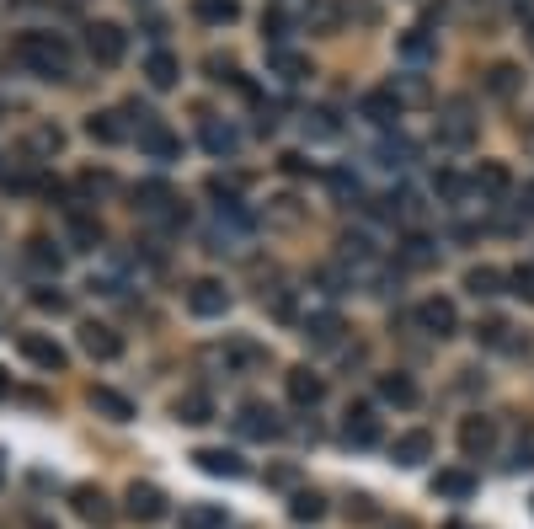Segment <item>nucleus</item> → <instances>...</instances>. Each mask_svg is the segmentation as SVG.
Instances as JSON below:
<instances>
[{"mask_svg":"<svg viewBox=\"0 0 534 529\" xmlns=\"http://www.w3.org/2000/svg\"><path fill=\"white\" fill-rule=\"evenodd\" d=\"M17 59L43 81H65L70 75V43L59 33H22L17 38Z\"/></svg>","mask_w":534,"mask_h":529,"instance_id":"obj_1","label":"nucleus"},{"mask_svg":"<svg viewBox=\"0 0 534 529\" xmlns=\"http://www.w3.org/2000/svg\"><path fill=\"white\" fill-rule=\"evenodd\" d=\"M235 433L251 444H267V439L284 433V423H278V412L267 407V401H241V407H235Z\"/></svg>","mask_w":534,"mask_h":529,"instance_id":"obj_2","label":"nucleus"},{"mask_svg":"<svg viewBox=\"0 0 534 529\" xmlns=\"http://www.w3.org/2000/svg\"><path fill=\"white\" fill-rule=\"evenodd\" d=\"M86 54L97 59V65H123V54H129V33H123L118 22H97V27H86Z\"/></svg>","mask_w":534,"mask_h":529,"instance_id":"obj_3","label":"nucleus"},{"mask_svg":"<svg viewBox=\"0 0 534 529\" xmlns=\"http://www.w3.org/2000/svg\"><path fill=\"white\" fill-rule=\"evenodd\" d=\"M134 204L150 214V220H161V225H177V220H187V214L177 209V193L166 188V182H139L134 188Z\"/></svg>","mask_w":534,"mask_h":529,"instance_id":"obj_4","label":"nucleus"},{"mask_svg":"<svg viewBox=\"0 0 534 529\" xmlns=\"http://www.w3.org/2000/svg\"><path fill=\"white\" fill-rule=\"evenodd\" d=\"M470 139H476V118H470V102H449L444 113H438V145L465 150Z\"/></svg>","mask_w":534,"mask_h":529,"instance_id":"obj_5","label":"nucleus"},{"mask_svg":"<svg viewBox=\"0 0 534 529\" xmlns=\"http://www.w3.org/2000/svg\"><path fill=\"white\" fill-rule=\"evenodd\" d=\"M187 310H193L198 321H214L230 310V289L219 284V278H198V284H187Z\"/></svg>","mask_w":534,"mask_h":529,"instance_id":"obj_6","label":"nucleus"},{"mask_svg":"<svg viewBox=\"0 0 534 529\" xmlns=\"http://www.w3.org/2000/svg\"><path fill=\"white\" fill-rule=\"evenodd\" d=\"M417 326L428 337H454L460 332V310H454V300H444V294H428V300L417 305Z\"/></svg>","mask_w":534,"mask_h":529,"instance_id":"obj_7","label":"nucleus"},{"mask_svg":"<svg viewBox=\"0 0 534 529\" xmlns=\"http://www.w3.org/2000/svg\"><path fill=\"white\" fill-rule=\"evenodd\" d=\"M17 348H22V359H27V364L49 369V375H59V369L70 364V353L59 348L54 337H38V332H22V337H17Z\"/></svg>","mask_w":534,"mask_h":529,"instance_id":"obj_8","label":"nucleus"},{"mask_svg":"<svg viewBox=\"0 0 534 529\" xmlns=\"http://www.w3.org/2000/svg\"><path fill=\"white\" fill-rule=\"evenodd\" d=\"M123 503H129V519L155 524V519L166 513V492H161V487H150V481H134V487L123 492Z\"/></svg>","mask_w":534,"mask_h":529,"instance_id":"obj_9","label":"nucleus"},{"mask_svg":"<svg viewBox=\"0 0 534 529\" xmlns=\"http://www.w3.org/2000/svg\"><path fill=\"white\" fill-rule=\"evenodd\" d=\"M342 332H348V326H342L337 310H316V316H305V321H300V337L310 342V348H337Z\"/></svg>","mask_w":534,"mask_h":529,"instance_id":"obj_10","label":"nucleus"},{"mask_svg":"<svg viewBox=\"0 0 534 529\" xmlns=\"http://www.w3.org/2000/svg\"><path fill=\"white\" fill-rule=\"evenodd\" d=\"M492 444H497V423H492V417H465V423H460L465 460H486V455H492Z\"/></svg>","mask_w":534,"mask_h":529,"instance_id":"obj_11","label":"nucleus"},{"mask_svg":"<svg viewBox=\"0 0 534 529\" xmlns=\"http://www.w3.org/2000/svg\"><path fill=\"white\" fill-rule=\"evenodd\" d=\"M70 503H75V519H86V524H97V529H107V524L118 519L102 487H75V492H70Z\"/></svg>","mask_w":534,"mask_h":529,"instance_id":"obj_12","label":"nucleus"},{"mask_svg":"<svg viewBox=\"0 0 534 529\" xmlns=\"http://www.w3.org/2000/svg\"><path fill=\"white\" fill-rule=\"evenodd\" d=\"M284 385H289V401H294V407H321V396H326V380L316 375V369H289V375H284Z\"/></svg>","mask_w":534,"mask_h":529,"instance_id":"obj_13","label":"nucleus"},{"mask_svg":"<svg viewBox=\"0 0 534 529\" xmlns=\"http://www.w3.org/2000/svg\"><path fill=\"white\" fill-rule=\"evenodd\" d=\"M358 113H364L374 129H390V123L401 118V97H396V86L390 91H364V97H358Z\"/></svg>","mask_w":534,"mask_h":529,"instance_id":"obj_14","label":"nucleus"},{"mask_svg":"<svg viewBox=\"0 0 534 529\" xmlns=\"http://www.w3.org/2000/svg\"><path fill=\"white\" fill-rule=\"evenodd\" d=\"M86 401H91V412H97V417H107V423H129V417H134V401L123 391H113V385H91Z\"/></svg>","mask_w":534,"mask_h":529,"instance_id":"obj_15","label":"nucleus"},{"mask_svg":"<svg viewBox=\"0 0 534 529\" xmlns=\"http://www.w3.org/2000/svg\"><path fill=\"white\" fill-rule=\"evenodd\" d=\"M81 348L91 353V359L113 364L118 353H123V337L113 332V326H102V321H86V326H81Z\"/></svg>","mask_w":534,"mask_h":529,"instance_id":"obj_16","label":"nucleus"},{"mask_svg":"<svg viewBox=\"0 0 534 529\" xmlns=\"http://www.w3.org/2000/svg\"><path fill=\"white\" fill-rule=\"evenodd\" d=\"M342 439H348L353 449H369V444H380V417H374V407H348V423H342Z\"/></svg>","mask_w":534,"mask_h":529,"instance_id":"obj_17","label":"nucleus"},{"mask_svg":"<svg viewBox=\"0 0 534 529\" xmlns=\"http://www.w3.org/2000/svg\"><path fill=\"white\" fill-rule=\"evenodd\" d=\"M198 471L203 476H225V481H241L246 476V460L235 455V449H198Z\"/></svg>","mask_w":534,"mask_h":529,"instance_id":"obj_18","label":"nucleus"},{"mask_svg":"<svg viewBox=\"0 0 534 529\" xmlns=\"http://www.w3.org/2000/svg\"><path fill=\"white\" fill-rule=\"evenodd\" d=\"M198 139H203V150H209V155H235V150H241V134H235V123H225V118H203Z\"/></svg>","mask_w":534,"mask_h":529,"instance_id":"obj_19","label":"nucleus"},{"mask_svg":"<svg viewBox=\"0 0 534 529\" xmlns=\"http://www.w3.org/2000/svg\"><path fill=\"white\" fill-rule=\"evenodd\" d=\"M380 401H385V407L412 412L417 401H422V391H417V380H412V375H401V369H396V375H380Z\"/></svg>","mask_w":534,"mask_h":529,"instance_id":"obj_20","label":"nucleus"},{"mask_svg":"<svg viewBox=\"0 0 534 529\" xmlns=\"http://www.w3.org/2000/svg\"><path fill=\"white\" fill-rule=\"evenodd\" d=\"M267 70H273L278 75V81H305V75H310V59L305 54H294V49H284V43H273V49H267Z\"/></svg>","mask_w":534,"mask_h":529,"instance_id":"obj_21","label":"nucleus"},{"mask_svg":"<svg viewBox=\"0 0 534 529\" xmlns=\"http://www.w3.org/2000/svg\"><path fill=\"white\" fill-rule=\"evenodd\" d=\"M139 145H145L155 161H171V155L182 150V145H177V134H171L161 118H145V123H139Z\"/></svg>","mask_w":534,"mask_h":529,"instance_id":"obj_22","label":"nucleus"},{"mask_svg":"<svg viewBox=\"0 0 534 529\" xmlns=\"http://www.w3.org/2000/svg\"><path fill=\"white\" fill-rule=\"evenodd\" d=\"M433 455V433H401V439L396 444H390V460H396V465H406V471H412V465H422V460H428Z\"/></svg>","mask_w":534,"mask_h":529,"instance_id":"obj_23","label":"nucleus"},{"mask_svg":"<svg viewBox=\"0 0 534 529\" xmlns=\"http://www.w3.org/2000/svg\"><path fill=\"white\" fill-rule=\"evenodd\" d=\"M177 423H187V428H203V423H214V401H209V391H182L177 396Z\"/></svg>","mask_w":534,"mask_h":529,"instance_id":"obj_24","label":"nucleus"},{"mask_svg":"<svg viewBox=\"0 0 534 529\" xmlns=\"http://www.w3.org/2000/svg\"><path fill=\"white\" fill-rule=\"evenodd\" d=\"M86 134L97 139V145H123L134 129L123 123V113H91V118H86Z\"/></svg>","mask_w":534,"mask_h":529,"instance_id":"obj_25","label":"nucleus"},{"mask_svg":"<svg viewBox=\"0 0 534 529\" xmlns=\"http://www.w3.org/2000/svg\"><path fill=\"white\" fill-rule=\"evenodd\" d=\"M300 129H305V139L326 145V139H337V134H342V118H337V107H310V113L300 118Z\"/></svg>","mask_w":534,"mask_h":529,"instance_id":"obj_26","label":"nucleus"},{"mask_svg":"<svg viewBox=\"0 0 534 529\" xmlns=\"http://www.w3.org/2000/svg\"><path fill=\"white\" fill-rule=\"evenodd\" d=\"M177 75H182V65H177V54H171V49H155L145 59V81L155 91H171V86H177Z\"/></svg>","mask_w":534,"mask_h":529,"instance_id":"obj_27","label":"nucleus"},{"mask_svg":"<svg viewBox=\"0 0 534 529\" xmlns=\"http://www.w3.org/2000/svg\"><path fill=\"white\" fill-rule=\"evenodd\" d=\"M396 257H401V268H433V262H438V246L422 236V230H412V236L396 246Z\"/></svg>","mask_w":534,"mask_h":529,"instance_id":"obj_28","label":"nucleus"},{"mask_svg":"<svg viewBox=\"0 0 534 529\" xmlns=\"http://www.w3.org/2000/svg\"><path fill=\"white\" fill-rule=\"evenodd\" d=\"M22 262H27L33 273H59V262H65V257H59V246H54L49 236H33V241L22 246Z\"/></svg>","mask_w":534,"mask_h":529,"instance_id":"obj_29","label":"nucleus"},{"mask_svg":"<svg viewBox=\"0 0 534 529\" xmlns=\"http://www.w3.org/2000/svg\"><path fill=\"white\" fill-rule=\"evenodd\" d=\"M470 188L486 193V198H502V193L513 188V177H508V166H502V161H481V166H476V182H470Z\"/></svg>","mask_w":534,"mask_h":529,"instance_id":"obj_30","label":"nucleus"},{"mask_svg":"<svg viewBox=\"0 0 534 529\" xmlns=\"http://www.w3.org/2000/svg\"><path fill=\"white\" fill-rule=\"evenodd\" d=\"M470 492H476V476H470V471H438V476H433V497H449V503H465Z\"/></svg>","mask_w":534,"mask_h":529,"instance_id":"obj_31","label":"nucleus"},{"mask_svg":"<svg viewBox=\"0 0 534 529\" xmlns=\"http://www.w3.org/2000/svg\"><path fill=\"white\" fill-rule=\"evenodd\" d=\"M193 17L209 22V27H230L241 17V0H193Z\"/></svg>","mask_w":534,"mask_h":529,"instance_id":"obj_32","label":"nucleus"},{"mask_svg":"<svg viewBox=\"0 0 534 529\" xmlns=\"http://www.w3.org/2000/svg\"><path fill=\"white\" fill-rule=\"evenodd\" d=\"M289 513H294V524H321L326 519V497L321 492H294Z\"/></svg>","mask_w":534,"mask_h":529,"instance_id":"obj_33","label":"nucleus"},{"mask_svg":"<svg viewBox=\"0 0 534 529\" xmlns=\"http://www.w3.org/2000/svg\"><path fill=\"white\" fill-rule=\"evenodd\" d=\"M182 529H225V508H219V503L182 508Z\"/></svg>","mask_w":534,"mask_h":529,"instance_id":"obj_34","label":"nucleus"},{"mask_svg":"<svg viewBox=\"0 0 534 529\" xmlns=\"http://www.w3.org/2000/svg\"><path fill=\"white\" fill-rule=\"evenodd\" d=\"M502 284H508V278H502L497 268H486V262H481V268H470V273H465V289L476 294V300H486V294H497Z\"/></svg>","mask_w":534,"mask_h":529,"instance_id":"obj_35","label":"nucleus"},{"mask_svg":"<svg viewBox=\"0 0 534 529\" xmlns=\"http://www.w3.org/2000/svg\"><path fill=\"white\" fill-rule=\"evenodd\" d=\"M401 59H412V65H422V59H433V38L422 33V27H412V33H401Z\"/></svg>","mask_w":534,"mask_h":529,"instance_id":"obj_36","label":"nucleus"},{"mask_svg":"<svg viewBox=\"0 0 534 529\" xmlns=\"http://www.w3.org/2000/svg\"><path fill=\"white\" fill-rule=\"evenodd\" d=\"M70 241L81 246V252H91V246L102 241V225H97V220H86V214H70Z\"/></svg>","mask_w":534,"mask_h":529,"instance_id":"obj_37","label":"nucleus"},{"mask_svg":"<svg viewBox=\"0 0 534 529\" xmlns=\"http://www.w3.org/2000/svg\"><path fill=\"white\" fill-rule=\"evenodd\" d=\"M374 155H380V166H390V171H401L406 161H412V145H406V139L396 134V139H380V150H374Z\"/></svg>","mask_w":534,"mask_h":529,"instance_id":"obj_38","label":"nucleus"},{"mask_svg":"<svg viewBox=\"0 0 534 529\" xmlns=\"http://www.w3.org/2000/svg\"><path fill=\"white\" fill-rule=\"evenodd\" d=\"M486 86H492V97H513V91H518V65H492Z\"/></svg>","mask_w":534,"mask_h":529,"instance_id":"obj_39","label":"nucleus"},{"mask_svg":"<svg viewBox=\"0 0 534 529\" xmlns=\"http://www.w3.org/2000/svg\"><path fill=\"white\" fill-rule=\"evenodd\" d=\"M27 145H33L38 155H54L59 145H65V134H59L54 123H43V129H33V139H27Z\"/></svg>","mask_w":534,"mask_h":529,"instance_id":"obj_40","label":"nucleus"},{"mask_svg":"<svg viewBox=\"0 0 534 529\" xmlns=\"http://www.w3.org/2000/svg\"><path fill=\"white\" fill-rule=\"evenodd\" d=\"M508 284H513L518 300H529V305H534V262H529V268H513V273H508Z\"/></svg>","mask_w":534,"mask_h":529,"instance_id":"obj_41","label":"nucleus"},{"mask_svg":"<svg viewBox=\"0 0 534 529\" xmlns=\"http://www.w3.org/2000/svg\"><path fill=\"white\" fill-rule=\"evenodd\" d=\"M508 465H513V471H534V433H524V439L513 444V460Z\"/></svg>","mask_w":534,"mask_h":529,"instance_id":"obj_42","label":"nucleus"},{"mask_svg":"<svg viewBox=\"0 0 534 529\" xmlns=\"http://www.w3.org/2000/svg\"><path fill=\"white\" fill-rule=\"evenodd\" d=\"M33 305H38V310H70V294H59V289H33Z\"/></svg>","mask_w":534,"mask_h":529,"instance_id":"obj_43","label":"nucleus"},{"mask_svg":"<svg viewBox=\"0 0 534 529\" xmlns=\"http://www.w3.org/2000/svg\"><path fill=\"white\" fill-rule=\"evenodd\" d=\"M273 220H278V225H300L305 209H294V198H278V204H273Z\"/></svg>","mask_w":534,"mask_h":529,"instance_id":"obj_44","label":"nucleus"},{"mask_svg":"<svg viewBox=\"0 0 534 529\" xmlns=\"http://www.w3.org/2000/svg\"><path fill=\"white\" fill-rule=\"evenodd\" d=\"M433 188H438V198H460V193H465V182L454 177V171H438V182H433Z\"/></svg>","mask_w":534,"mask_h":529,"instance_id":"obj_45","label":"nucleus"},{"mask_svg":"<svg viewBox=\"0 0 534 529\" xmlns=\"http://www.w3.org/2000/svg\"><path fill=\"white\" fill-rule=\"evenodd\" d=\"M353 519H374V503H369V497H353Z\"/></svg>","mask_w":534,"mask_h":529,"instance_id":"obj_46","label":"nucleus"},{"mask_svg":"<svg viewBox=\"0 0 534 529\" xmlns=\"http://www.w3.org/2000/svg\"><path fill=\"white\" fill-rule=\"evenodd\" d=\"M518 198H524V204H518V209H524V214H534V182H524V193H518Z\"/></svg>","mask_w":534,"mask_h":529,"instance_id":"obj_47","label":"nucleus"},{"mask_svg":"<svg viewBox=\"0 0 534 529\" xmlns=\"http://www.w3.org/2000/svg\"><path fill=\"white\" fill-rule=\"evenodd\" d=\"M6 396H11V375L0 369V401H6Z\"/></svg>","mask_w":534,"mask_h":529,"instance_id":"obj_48","label":"nucleus"},{"mask_svg":"<svg viewBox=\"0 0 534 529\" xmlns=\"http://www.w3.org/2000/svg\"><path fill=\"white\" fill-rule=\"evenodd\" d=\"M0 481H6V455H0Z\"/></svg>","mask_w":534,"mask_h":529,"instance_id":"obj_49","label":"nucleus"},{"mask_svg":"<svg viewBox=\"0 0 534 529\" xmlns=\"http://www.w3.org/2000/svg\"><path fill=\"white\" fill-rule=\"evenodd\" d=\"M529 49H534V22H529Z\"/></svg>","mask_w":534,"mask_h":529,"instance_id":"obj_50","label":"nucleus"},{"mask_svg":"<svg viewBox=\"0 0 534 529\" xmlns=\"http://www.w3.org/2000/svg\"><path fill=\"white\" fill-rule=\"evenodd\" d=\"M444 529H470V524H444Z\"/></svg>","mask_w":534,"mask_h":529,"instance_id":"obj_51","label":"nucleus"},{"mask_svg":"<svg viewBox=\"0 0 534 529\" xmlns=\"http://www.w3.org/2000/svg\"><path fill=\"white\" fill-rule=\"evenodd\" d=\"M401 529H406V524H401Z\"/></svg>","mask_w":534,"mask_h":529,"instance_id":"obj_52","label":"nucleus"}]
</instances>
